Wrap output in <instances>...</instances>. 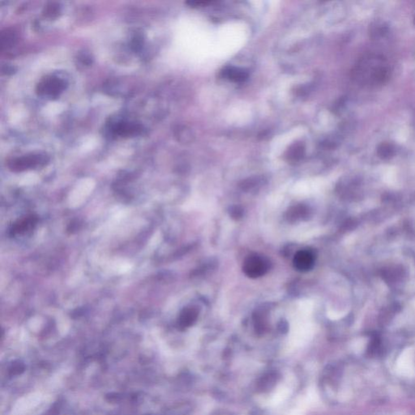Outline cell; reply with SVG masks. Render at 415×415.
<instances>
[{
    "label": "cell",
    "instance_id": "1",
    "mask_svg": "<svg viewBox=\"0 0 415 415\" xmlns=\"http://www.w3.org/2000/svg\"><path fill=\"white\" fill-rule=\"evenodd\" d=\"M390 66L386 59L377 55H364L353 67L352 76L356 83L375 88L386 83L390 77Z\"/></svg>",
    "mask_w": 415,
    "mask_h": 415
},
{
    "label": "cell",
    "instance_id": "2",
    "mask_svg": "<svg viewBox=\"0 0 415 415\" xmlns=\"http://www.w3.org/2000/svg\"><path fill=\"white\" fill-rule=\"evenodd\" d=\"M269 261L265 256L251 254L245 259L242 265L243 273L251 278H260L269 269Z\"/></svg>",
    "mask_w": 415,
    "mask_h": 415
},
{
    "label": "cell",
    "instance_id": "3",
    "mask_svg": "<svg viewBox=\"0 0 415 415\" xmlns=\"http://www.w3.org/2000/svg\"><path fill=\"white\" fill-rule=\"evenodd\" d=\"M65 85L66 84L61 79L50 76L38 84V93L41 95H47L50 97H57L65 88Z\"/></svg>",
    "mask_w": 415,
    "mask_h": 415
},
{
    "label": "cell",
    "instance_id": "4",
    "mask_svg": "<svg viewBox=\"0 0 415 415\" xmlns=\"http://www.w3.org/2000/svg\"><path fill=\"white\" fill-rule=\"evenodd\" d=\"M45 156L40 154H32L29 156L17 158L9 163L10 169L14 171H22L27 169L33 168L39 165H43L46 161Z\"/></svg>",
    "mask_w": 415,
    "mask_h": 415
},
{
    "label": "cell",
    "instance_id": "5",
    "mask_svg": "<svg viewBox=\"0 0 415 415\" xmlns=\"http://www.w3.org/2000/svg\"><path fill=\"white\" fill-rule=\"evenodd\" d=\"M316 261L315 252L311 249H304L297 252L294 256V267L299 272H307L313 268Z\"/></svg>",
    "mask_w": 415,
    "mask_h": 415
},
{
    "label": "cell",
    "instance_id": "6",
    "mask_svg": "<svg viewBox=\"0 0 415 415\" xmlns=\"http://www.w3.org/2000/svg\"><path fill=\"white\" fill-rule=\"evenodd\" d=\"M199 316V311L197 307L189 306L183 309L178 318V326L181 328H187L191 327L197 322Z\"/></svg>",
    "mask_w": 415,
    "mask_h": 415
},
{
    "label": "cell",
    "instance_id": "7",
    "mask_svg": "<svg viewBox=\"0 0 415 415\" xmlns=\"http://www.w3.org/2000/svg\"><path fill=\"white\" fill-rule=\"evenodd\" d=\"M279 380V375L277 372H268L259 380L256 384L257 390L261 393H268L274 389Z\"/></svg>",
    "mask_w": 415,
    "mask_h": 415
},
{
    "label": "cell",
    "instance_id": "8",
    "mask_svg": "<svg viewBox=\"0 0 415 415\" xmlns=\"http://www.w3.org/2000/svg\"><path fill=\"white\" fill-rule=\"evenodd\" d=\"M37 223V218L34 216H29L19 220L12 226L11 233L12 235L23 234L33 229Z\"/></svg>",
    "mask_w": 415,
    "mask_h": 415
},
{
    "label": "cell",
    "instance_id": "9",
    "mask_svg": "<svg viewBox=\"0 0 415 415\" xmlns=\"http://www.w3.org/2000/svg\"><path fill=\"white\" fill-rule=\"evenodd\" d=\"M142 128L140 125L133 123H119L114 127V132L119 135H137L141 131Z\"/></svg>",
    "mask_w": 415,
    "mask_h": 415
},
{
    "label": "cell",
    "instance_id": "10",
    "mask_svg": "<svg viewBox=\"0 0 415 415\" xmlns=\"http://www.w3.org/2000/svg\"><path fill=\"white\" fill-rule=\"evenodd\" d=\"M223 75L226 78L230 79L235 82H241L247 78V71L242 69L235 68V67H228L225 69Z\"/></svg>",
    "mask_w": 415,
    "mask_h": 415
},
{
    "label": "cell",
    "instance_id": "11",
    "mask_svg": "<svg viewBox=\"0 0 415 415\" xmlns=\"http://www.w3.org/2000/svg\"><path fill=\"white\" fill-rule=\"evenodd\" d=\"M383 278L387 283H394L400 280L402 276V269L397 267H389L383 271Z\"/></svg>",
    "mask_w": 415,
    "mask_h": 415
},
{
    "label": "cell",
    "instance_id": "12",
    "mask_svg": "<svg viewBox=\"0 0 415 415\" xmlns=\"http://www.w3.org/2000/svg\"><path fill=\"white\" fill-rule=\"evenodd\" d=\"M377 154L381 159H390L395 154V147L391 143H381L378 147Z\"/></svg>",
    "mask_w": 415,
    "mask_h": 415
},
{
    "label": "cell",
    "instance_id": "13",
    "mask_svg": "<svg viewBox=\"0 0 415 415\" xmlns=\"http://www.w3.org/2000/svg\"><path fill=\"white\" fill-rule=\"evenodd\" d=\"M380 347L381 343L380 338L378 337H373L368 346V352L369 355L375 356L378 354L380 351Z\"/></svg>",
    "mask_w": 415,
    "mask_h": 415
},
{
    "label": "cell",
    "instance_id": "14",
    "mask_svg": "<svg viewBox=\"0 0 415 415\" xmlns=\"http://www.w3.org/2000/svg\"><path fill=\"white\" fill-rule=\"evenodd\" d=\"M230 215L233 217V218H240L242 215V210L240 207H233L230 211Z\"/></svg>",
    "mask_w": 415,
    "mask_h": 415
},
{
    "label": "cell",
    "instance_id": "15",
    "mask_svg": "<svg viewBox=\"0 0 415 415\" xmlns=\"http://www.w3.org/2000/svg\"><path fill=\"white\" fill-rule=\"evenodd\" d=\"M59 12H60V9H59L58 6H54V5L51 4V6L47 8L46 15H50V17H52L54 15L57 14Z\"/></svg>",
    "mask_w": 415,
    "mask_h": 415
},
{
    "label": "cell",
    "instance_id": "16",
    "mask_svg": "<svg viewBox=\"0 0 415 415\" xmlns=\"http://www.w3.org/2000/svg\"></svg>",
    "mask_w": 415,
    "mask_h": 415
}]
</instances>
